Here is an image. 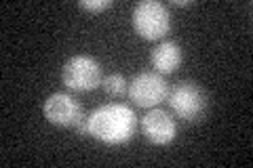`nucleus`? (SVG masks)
<instances>
[{
  "instance_id": "nucleus-1",
  "label": "nucleus",
  "mask_w": 253,
  "mask_h": 168,
  "mask_svg": "<svg viewBox=\"0 0 253 168\" xmlns=\"http://www.w3.org/2000/svg\"><path fill=\"white\" fill-rule=\"evenodd\" d=\"M89 137L106 145H125L133 139L137 129V116L125 103H106L86 116Z\"/></svg>"
},
{
  "instance_id": "nucleus-2",
  "label": "nucleus",
  "mask_w": 253,
  "mask_h": 168,
  "mask_svg": "<svg viewBox=\"0 0 253 168\" xmlns=\"http://www.w3.org/2000/svg\"><path fill=\"white\" fill-rule=\"evenodd\" d=\"M133 30L144 40H161L171 30V15L163 2L156 0H141L135 4L131 15Z\"/></svg>"
},
{
  "instance_id": "nucleus-3",
  "label": "nucleus",
  "mask_w": 253,
  "mask_h": 168,
  "mask_svg": "<svg viewBox=\"0 0 253 168\" xmlns=\"http://www.w3.org/2000/svg\"><path fill=\"white\" fill-rule=\"evenodd\" d=\"M101 63L91 55H74L61 67V82L74 93H89L101 86Z\"/></svg>"
},
{
  "instance_id": "nucleus-4",
  "label": "nucleus",
  "mask_w": 253,
  "mask_h": 168,
  "mask_svg": "<svg viewBox=\"0 0 253 168\" xmlns=\"http://www.w3.org/2000/svg\"><path fill=\"white\" fill-rule=\"evenodd\" d=\"M167 103L173 114L179 120H184V122H199V120H203L209 105L205 91L196 82H190V80H184V82L173 86L169 91Z\"/></svg>"
},
{
  "instance_id": "nucleus-5",
  "label": "nucleus",
  "mask_w": 253,
  "mask_h": 168,
  "mask_svg": "<svg viewBox=\"0 0 253 168\" xmlns=\"http://www.w3.org/2000/svg\"><path fill=\"white\" fill-rule=\"evenodd\" d=\"M169 82L163 78L158 71H139L129 82V99L135 103L137 107H158L163 101L169 97Z\"/></svg>"
},
{
  "instance_id": "nucleus-6",
  "label": "nucleus",
  "mask_w": 253,
  "mask_h": 168,
  "mask_svg": "<svg viewBox=\"0 0 253 168\" xmlns=\"http://www.w3.org/2000/svg\"><path fill=\"white\" fill-rule=\"evenodd\" d=\"M42 116L46 122L59 129H74V126L84 118L83 107L72 95L68 93H53L42 103Z\"/></svg>"
},
{
  "instance_id": "nucleus-7",
  "label": "nucleus",
  "mask_w": 253,
  "mask_h": 168,
  "mask_svg": "<svg viewBox=\"0 0 253 168\" xmlns=\"http://www.w3.org/2000/svg\"><path fill=\"white\" fill-rule=\"evenodd\" d=\"M141 133L152 145H169L177 137V122L169 111L152 107L141 118Z\"/></svg>"
},
{
  "instance_id": "nucleus-8",
  "label": "nucleus",
  "mask_w": 253,
  "mask_h": 168,
  "mask_svg": "<svg viewBox=\"0 0 253 168\" xmlns=\"http://www.w3.org/2000/svg\"><path fill=\"white\" fill-rule=\"evenodd\" d=\"M184 61V51L175 40H163L150 53V63L158 74H173Z\"/></svg>"
},
{
  "instance_id": "nucleus-9",
  "label": "nucleus",
  "mask_w": 253,
  "mask_h": 168,
  "mask_svg": "<svg viewBox=\"0 0 253 168\" xmlns=\"http://www.w3.org/2000/svg\"><path fill=\"white\" fill-rule=\"evenodd\" d=\"M101 89L108 97L112 99H123L126 91H129V82H126V78L121 74V71H114V74H108L104 80H101Z\"/></svg>"
},
{
  "instance_id": "nucleus-10",
  "label": "nucleus",
  "mask_w": 253,
  "mask_h": 168,
  "mask_svg": "<svg viewBox=\"0 0 253 168\" xmlns=\"http://www.w3.org/2000/svg\"><path fill=\"white\" fill-rule=\"evenodd\" d=\"M114 2L112 0H83V2H78V9H83L86 13H104L108 9H112Z\"/></svg>"
},
{
  "instance_id": "nucleus-11",
  "label": "nucleus",
  "mask_w": 253,
  "mask_h": 168,
  "mask_svg": "<svg viewBox=\"0 0 253 168\" xmlns=\"http://www.w3.org/2000/svg\"><path fill=\"white\" fill-rule=\"evenodd\" d=\"M171 4H173V6H192V2H190V0H173Z\"/></svg>"
}]
</instances>
